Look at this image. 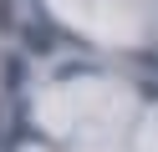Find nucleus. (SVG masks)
Instances as JSON below:
<instances>
[{
  "instance_id": "f03ea898",
  "label": "nucleus",
  "mask_w": 158,
  "mask_h": 152,
  "mask_svg": "<svg viewBox=\"0 0 158 152\" xmlns=\"http://www.w3.org/2000/svg\"><path fill=\"white\" fill-rule=\"evenodd\" d=\"M10 30V0H0V36Z\"/></svg>"
},
{
  "instance_id": "f257e3e1",
  "label": "nucleus",
  "mask_w": 158,
  "mask_h": 152,
  "mask_svg": "<svg viewBox=\"0 0 158 152\" xmlns=\"http://www.w3.org/2000/svg\"><path fill=\"white\" fill-rule=\"evenodd\" d=\"M21 66H26L21 56H5V86H21V76H26Z\"/></svg>"
},
{
  "instance_id": "7ed1b4c3",
  "label": "nucleus",
  "mask_w": 158,
  "mask_h": 152,
  "mask_svg": "<svg viewBox=\"0 0 158 152\" xmlns=\"http://www.w3.org/2000/svg\"><path fill=\"white\" fill-rule=\"evenodd\" d=\"M0 137H5V111H0Z\"/></svg>"
}]
</instances>
